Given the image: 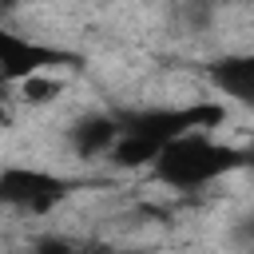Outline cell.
I'll use <instances>...</instances> for the list:
<instances>
[{"instance_id": "cell-4", "label": "cell", "mask_w": 254, "mask_h": 254, "mask_svg": "<svg viewBox=\"0 0 254 254\" xmlns=\"http://www.w3.org/2000/svg\"><path fill=\"white\" fill-rule=\"evenodd\" d=\"M56 64H79L75 52H64V48H48V44H36L12 28H0V71L8 75V83H20L36 71H48Z\"/></svg>"}, {"instance_id": "cell-1", "label": "cell", "mask_w": 254, "mask_h": 254, "mask_svg": "<svg viewBox=\"0 0 254 254\" xmlns=\"http://www.w3.org/2000/svg\"><path fill=\"white\" fill-rule=\"evenodd\" d=\"M222 103H190V107H139V111H123L119 115V139L115 147L107 151L115 167L123 171H135V167H147L163 143H171L175 135L183 131H194V127H214L222 123Z\"/></svg>"}, {"instance_id": "cell-10", "label": "cell", "mask_w": 254, "mask_h": 254, "mask_svg": "<svg viewBox=\"0 0 254 254\" xmlns=\"http://www.w3.org/2000/svg\"><path fill=\"white\" fill-rule=\"evenodd\" d=\"M8 87H12V83H8V75H4V71H0V103H4V99H8Z\"/></svg>"}, {"instance_id": "cell-7", "label": "cell", "mask_w": 254, "mask_h": 254, "mask_svg": "<svg viewBox=\"0 0 254 254\" xmlns=\"http://www.w3.org/2000/svg\"><path fill=\"white\" fill-rule=\"evenodd\" d=\"M56 91H60V83H56V79H44V71H36V75L20 79V95H24L28 103H52V99H56Z\"/></svg>"}, {"instance_id": "cell-11", "label": "cell", "mask_w": 254, "mask_h": 254, "mask_svg": "<svg viewBox=\"0 0 254 254\" xmlns=\"http://www.w3.org/2000/svg\"><path fill=\"white\" fill-rule=\"evenodd\" d=\"M0 127H8V111H4V103H0Z\"/></svg>"}, {"instance_id": "cell-3", "label": "cell", "mask_w": 254, "mask_h": 254, "mask_svg": "<svg viewBox=\"0 0 254 254\" xmlns=\"http://www.w3.org/2000/svg\"><path fill=\"white\" fill-rule=\"evenodd\" d=\"M71 194V183L40 171V167H4L0 171V202L20 214H52Z\"/></svg>"}, {"instance_id": "cell-5", "label": "cell", "mask_w": 254, "mask_h": 254, "mask_svg": "<svg viewBox=\"0 0 254 254\" xmlns=\"http://www.w3.org/2000/svg\"><path fill=\"white\" fill-rule=\"evenodd\" d=\"M206 83L222 99L254 111V52H230V56L210 60L206 64Z\"/></svg>"}, {"instance_id": "cell-8", "label": "cell", "mask_w": 254, "mask_h": 254, "mask_svg": "<svg viewBox=\"0 0 254 254\" xmlns=\"http://www.w3.org/2000/svg\"><path fill=\"white\" fill-rule=\"evenodd\" d=\"M234 242H242V246H254V218H242V222H234Z\"/></svg>"}, {"instance_id": "cell-2", "label": "cell", "mask_w": 254, "mask_h": 254, "mask_svg": "<svg viewBox=\"0 0 254 254\" xmlns=\"http://www.w3.org/2000/svg\"><path fill=\"white\" fill-rule=\"evenodd\" d=\"M246 163H250L246 151H238L230 143H214L202 127L175 135L151 159L155 179L163 187H171V190H202L214 179H222V175H230V171H238Z\"/></svg>"}, {"instance_id": "cell-6", "label": "cell", "mask_w": 254, "mask_h": 254, "mask_svg": "<svg viewBox=\"0 0 254 254\" xmlns=\"http://www.w3.org/2000/svg\"><path fill=\"white\" fill-rule=\"evenodd\" d=\"M67 139H71V147H75L79 159H99L119 139V115H83V119L71 123Z\"/></svg>"}, {"instance_id": "cell-9", "label": "cell", "mask_w": 254, "mask_h": 254, "mask_svg": "<svg viewBox=\"0 0 254 254\" xmlns=\"http://www.w3.org/2000/svg\"><path fill=\"white\" fill-rule=\"evenodd\" d=\"M67 238H36V250H67Z\"/></svg>"}]
</instances>
